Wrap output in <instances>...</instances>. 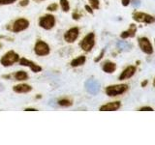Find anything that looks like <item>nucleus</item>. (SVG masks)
<instances>
[{"label":"nucleus","instance_id":"nucleus-33","mask_svg":"<svg viewBox=\"0 0 155 145\" xmlns=\"http://www.w3.org/2000/svg\"><path fill=\"white\" fill-rule=\"evenodd\" d=\"M147 83H148V81H147V80H144V81H143V82H142V86H143V87H144V86L147 85Z\"/></svg>","mask_w":155,"mask_h":145},{"label":"nucleus","instance_id":"nucleus-39","mask_svg":"<svg viewBox=\"0 0 155 145\" xmlns=\"http://www.w3.org/2000/svg\"><path fill=\"white\" fill-rule=\"evenodd\" d=\"M154 41H155V40H154Z\"/></svg>","mask_w":155,"mask_h":145},{"label":"nucleus","instance_id":"nucleus-4","mask_svg":"<svg viewBox=\"0 0 155 145\" xmlns=\"http://www.w3.org/2000/svg\"><path fill=\"white\" fill-rule=\"evenodd\" d=\"M34 53L37 56H47L51 53V47L46 42L38 40L34 45Z\"/></svg>","mask_w":155,"mask_h":145},{"label":"nucleus","instance_id":"nucleus-2","mask_svg":"<svg viewBox=\"0 0 155 145\" xmlns=\"http://www.w3.org/2000/svg\"><path fill=\"white\" fill-rule=\"evenodd\" d=\"M55 18L51 14H47L39 18V26L45 30H51L55 26Z\"/></svg>","mask_w":155,"mask_h":145},{"label":"nucleus","instance_id":"nucleus-13","mask_svg":"<svg viewBox=\"0 0 155 145\" xmlns=\"http://www.w3.org/2000/svg\"><path fill=\"white\" fill-rule=\"evenodd\" d=\"M136 67L135 66H128L126 69L123 70V72H121L118 79L119 80H124V79H130V77H132L135 72H136Z\"/></svg>","mask_w":155,"mask_h":145},{"label":"nucleus","instance_id":"nucleus-22","mask_svg":"<svg viewBox=\"0 0 155 145\" xmlns=\"http://www.w3.org/2000/svg\"><path fill=\"white\" fill-rule=\"evenodd\" d=\"M90 6L94 10H98L100 8V0H88Z\"/></svg>","mask_w":155,"mask_h":145},{"label":"nucleus","instance_id":"nucleus-8","mask_svg":"<svg viewBox=\"0 0 155 145\" xmlns=\"http://www.w3.org/2000/svg\"><path fill=\"white\" fill-rule=\"evenodd\" d=\"M80 35V29L79 27H71L70 29L64 33V41L68 44H72L74 43L78 38H79Z\"/></svg>","mask_w":155,"mask_h":145},{"label":"nucleus","instance_id":"nucleus-10","mask_svg":"<svg viewBox=\"0 0 155 145\" xmlns=\"http://www.w3.org/2000/svg\"><path fill=\"white\" fill-rule=\"evenodd\" d=\"M18 63H19V65H21V66L30 68V70L33 72H40L43 70V68L41 66H39L38 64H36L35 62H33V61L27 59V58H24V57L19 58Z\"/></svg>","mask_w":155,"mask_h":145},{"label":"nucleus","instance_id":"nucleus-28","mask_svg":"<svg viewBox=\"0 0 155 145\" xmlns=\"http://www.w3.org/2000/svg\"><path fill=\"white\" fill-rule=\"evenodd\" d=\"M29 5V0H21L19 2V6L21 7H26Z\"/></svg>","mask_w":155,"mask_h":145},{"label":"nucleus","instance_id":"nucleus-3","mask_svg":"<svg viewBox=\"0 0 155 145\" xmlns=\"http://www.w3.org/2000/svg\"><path fill=\"white\" fill-rule=\"evenodd\" d=\"M95 46V34L93 32L88 33L84 37L80 43V47L84 51L89 52Z\"/></svg>","mask_w":155,"mask_h":145},{"label":"nucleus","instance_id":"nucleus-24","mask_svg":"<svg viewBox=\"0 0 155 145\" xmlns=\"http://www.w3.org/2000/svg\"><path fill=\"white\" fill-rule=\"evenodd\" d=\"M18 0H0V6H4V5H10L17 2Z\"/></svg>","mask_w":155,"mask_h":145},{"label":"nucleus","instance_id":"nucleus-12","mask_svg":"<svg viewBox=\"0 0 155 145\" xmlns=\"http://www.w3.org/2000/svg\"><path fill=\"white\" fill-rule=\"evenodd\" d=\"M13 91L18 94H25L32 91V86L26 83H19L13 87Z\"/></svg>","mask_w":155,"mask_h":145},{"label":"nucleus","instance_id":"nucleus-37","mask_svg":"<svg viewBox=\"0 0 155 145\" xmlns=\"http://www.w3.org/2000/svg\"><path fill=\"white\" fill-rule=\"evenodd\" d=\"M153 86L155 87V79H154V80H153Z\"/></svg>","mask_w":155,"mask_h":145},{"label":"nucleus","instance_id":"nucleus-18","mask_svg":"<svg viewBox=\"0 0 155 145\" xmlns=\"http://www.w3.org/2000/svg\"><path fill=\"white\" fill-rule=\"evenodd\" d=\"M86 61V57L84 55H81V56H78L75 59H73L70 63V65L72 68H78V67H81L85 63Z\"/></svg>","mask_w":155,"mask_h":145},{"label":"nucleus","instance_id":"nucleus-1","mask_svg":"<svg viewBox=\"0 0 155 145\" xmlns=\"http://www.w3.org/2000/svg\"><path fill=\"white\" fill-rule=\"evenodd\" d=\"M19 58L21 57H19V55L16 51L9 50L0 58V64H1L3 67H11L15 64V63L18 62Z\"/></svg>","mask_w":155,"mask_h":145},{"label":"nucleus","instance_id":"nucleus-19","mask_svg":"<svg viewBox=\"0 0 155 145\" xmlns=\"http://www.w3.org/2000/svg\"><path fill=\"white\" fill-rule=\"evenodd\" d=\"M117 47L121 51H129L132 50L133 46L131 45V44L125 42V41H119L117 43Z\"/></svg>","mask_w":155,"mask_h":145},{"label":"nucleus","instance_id":"nucleus-6","mask_svg":"<svg viewBox=\"0 0 155 145\" xmlns=\"http://www.w3.org/2000/svg\"><path fill=\"white\" fill-rule=\"evenodd\" d=\"M128 90L127 84H115V85H110L106 88V94L109 97H115L125 93Z\"/></svg>","mask_w":155,"mask_h":145},{"label":"nucleus","instance_id":"nucleus-17","mask_svg":"<svg viewBox=\"0 0 155 145\" xmlns=\"http://www.w3.org/2000/svg\"><path fill=\"white\" fill-rule=\"evenodd\" d=\"M102 70L107 72V74H113L116 70V64L111 61H106L103 66H102Z\"/></svg>","mask_w":155,"mask_h":145},{"label":"nucleus","instance_id":"nucleus-25","mask_svg":"<svg viewBox=\"0 0 155 145\" xmlns=\"http://www.w3.org/2000/svg\"><path fill=\"white\" fill-rule=\"evenodd\" d=\"M81 18V14L79 11L73 12V14H72V18L73 19H75V21H79Z\"/></svg>","mask_w":155,"mask_h":145},{"label":"nucleus","instance_id":"nucleus-21","mask_svg":"<svg viewBox=\"0 0 155 145\" xmlns=\"http://www.w3.org/2000/svg\"><path fill=\"white\" fill-rule=\"evenodd\" d=\"M59 5H60L61 10L64 13L70 11V3L68 0H59Z\"/></svg>","mask_w":155,"mask_h":145},{"label":"nucleus","instance_id":"nucleus-9","mask_svg":"<svg viewBox=\"0 0 155 145\" xmlns=\"http://www.w3.org/2000/svg\"><path fill=\"white\" fill-rule=\"evenodd\" d=\"M84 87L86 91L92 95L98 94V92L100 91V83L96 79H87L84 83Z\"/></svg>","mask_w":155,"mask_h":145},{"label":"nucleus","instance_id":"nucleus-32","mask_svg":"<svg viewBox=\"0 0 155 145\" xmlns=\"http://www.w3.org/2000/svg\"><path fill=\"white\" fill-rule=\"evenodd\" d=\"M24 111H37V109L33 108H24Z\"/></svg>","mask_w":155,"mask_h":145},{"label":"nucleus","instance_id":"nucleus-15","mask_svg":"<svg viewBox=\"0 0 155 145\" xmlns=\"http://www.w3.org/2000/svg\"><path fill=\"white\" fill-rule=\"evenodd\" d=\"M136 32H137V26L135 24H130V26L128 28V30L123 31L120 34V38L121 39H126V38H133L136 35Z\"/></svg>","mask_w":155,"mask_h":145},{"label":"nucleus","instance_id":"nucleus-34","mask_svg":"<svg viewBox=\"0 0 155 145\" xmlns=\"http://www.w3.org/2000/svg\"><path fill=\"white\" fill-rule=\"evenodd\" d=\"M4 88H5V87H4V85L1 83V82H0V92H2L3 90H4Z\"/></svg>","mask_w":155,"mask_h":145},{"label":"nucleus","instance_id":"nucleus-16","mask_svg":"<svg viewBox=\"0 0 155 145\" xmlns=\"http://www.w3.org/2000/svg\"><path fill=\"white\" fill-rule=\"evenodd\" d=\"M14 77L15 80L17 81H24L28 79V74L25 71H18L15 74H11V79Z\"/></svg>","mask_w":155,"mask_h":145},{"label":"nucleus","instance_id":"nucleus-5","mask_svg":"<svg viewBox=\"0 0 155 145\" xmlns=\"http://www.w3.org/2000/svg\"><path fill=\"white\" fill-rule=\"evenodd\" d=\"M30 25V22H29L28 19L24 18H18L12 24V27L10 28L13 33H19L21 31L26 30V29Z\"/></svg>","mask_w":155,"mask_h":145},{"label":"nucleus","instance_id":"nucleus-23","mask_svg":"<svg viewBox=\"0 0 155 145\" xmlns=\"http://www.w3.org/2000/svg\"><path fill=\"white\" fill-rule=\"evenodd\" d=\"M58 9V4L57 3H51L47 7V10L48 12H55Z\"/></svg>","mask_w":155,"mask_h":145},{"label":"nucleus","instance_id":"nucleus-7","mask_svg":"<svg viewBox=\"0 0 155 145\" xmlns=\"http://www.w3.org/2000/svg\"><path fill=\"white\" fill-rule=\"evenodd\" d=\"M133 18L134 21H138V22H143L147 24H150L155 22V18L150 16L148 14L142 13V12H135L133 14Z\"/></svg>","mask_w":155,"mask_h":145},{"label":"nucleus","instance_id":"nucleus-31","mask_svg":"<svg viewBox=\"0 0 155 145\" xmlns=\"http://www.w3.org/2000/svg\"><path fill=\"white\" fill-rule=\"evenodd\" d=\"M121 3H122L123 6H128L130 4V0H121Z\"/></svg>","mask_w":155,"mask_h":145},{"label":"nucleus","instance_id":"nucleus-35","mask_svg":"<svg viewBox=\"0 0 155 145\" xmlns=\"http://www.w3.org/2000/svg\"><path fill=\"white\" fill-rule=\"evenodd\" d=\"M42 98V96L41 95H38V96H36V99H41Z\"/></svg>","mask_w":155,"mask_h":145},{"label":"nucleus","instance_id":"nucleus-36","mask_svg":"<svg viewBox=\"0 0 155 145\" xmlns=\"http://www.w3.org/2000/svg\"><path fill=\"white\" fill-rule=\"evenodd\" d=\"M2 47H3V45H2V43H0V50L2 48Z\"/></svg>","mask_w":155,"mask_h":145},{"label":"nucleus","instance_id":"nucleus-27","mask_svg":"<svg viewBox=\"0 0 155 145\" xmlns=\"http://www.w3.org/2000/svg\"><path fill=\"white\" fill-rule=\"evenodd\" d=\"M130 2H132V5L135 8H138L140 5V0H130Z\"/></svg>","mask_w":155,"mask_h":145},{"label":"nucleus","instance_id":"nucleus-26","mask_svg":"<svg viewBox=\"0 0 155 145\" xmlns=\"http://www.w3.org/2000/svg\"><path fill=\"white\" fill-rule=\"evenodd\" d=\"M105 51H106V50H105V48H104V50L101 51V53H100V54H99V56H98V57H96L95 59H94V62H96V63H97V62H99V61H100V60L102 59V58L104 57Z\"/></svg>","mask_w":155,"mask_h":145},{"label":"nucleus","instance_id":"nucleus-30","mask_svg":"<svg viewBox=\"0 0 155 145\" xmlns=\"http://www.w3.org/2000/svg\"><path fill=\"white\" fill-rule=\"evenodd\" d=\"M140 111H153V108L150 106H143L140 108Z\"/></svg>","mask_w":155,"mask_h":145},{"label":"nucleus","instance_id":"nucleus-29","mask_svg":"<svg viewBox=\"0 0 155 145\" xmlns=\"http://www.w3.org/2000/svg\"><path fill=\"white\" fill-rule=\"evenodd\" d=\"M84 9L86 10V12L87 13H89V14H93V8H92L91 6H90V5H85V6H84Z\"/></svg>","mask_w":155,"mask_h":145},{"label":"nucleus","instance_id":"nucleus-20","mask_svg":"<svg viewBox=\"0 0 155 145\" xmlns=\"http://www.w3.org/2000/svg\"><path fill=\"white\" fill-rule=\"evenodd\" d=\"M57 104H58V105L62 106V108H70V106L73 105V102H72V100H70V99L63 98V99L58 100Z\"/></svg>","mask_w":155,"mask_h":145},{"label":"nucleus","instance_id":"nucleus-38","mask_svg":"<svg viewBox=\"0 0 155 145\" xmlns=\"http://www.w3.org/2000/svg\"><path fill=\"white\" fill-rule=\"evenodd\" d=\"M34 1H44V0H34Z\"/></svg>","mask_w":155,"mask_h":145},{"label":"nucleus","instance_id":"nucleus-11","mask_svg":"<svg viewBox=\"0 0 155 145\" xmlns=\"http://www.w3.org/2000/svg\"><path fill=\"white\" fill-rule=\"evenodd\" d=\"M139 46L140 47V50H142L144 53H147V54H152L153 47H152L151 43H150V41L147 38H145V37L140 38L139 39Z\"/></svg>","mask_w":155,"mask_h":145},{"label":"nucleus","instance_id":"nucleus-14","mask_svg":"<svg viewBox=\"0 0 155 145\" xmlns=\"http://www.w3.org/2000/svg\"><path fill=\"white\" fill-rule=\"evenodd\" d=\"M120 106H121L120 102H111V103H108L106 105H101L99 110L100 111H115L119 109Z\"/></svg>","mask_w":155,"mask_h":145}]
</instances>
